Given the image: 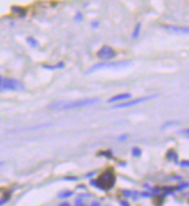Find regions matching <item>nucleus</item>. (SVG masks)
<instances>
[{
	"label": "nucleus",
	"mask_w": 189,
	"mask_h": 206,
	"mask_svg": "<svg viewBox=\"0 0 189 206\" xmlns=\"http://www.w3.org/2000/svg\"><path fill=\"white\" fill-rule=\"evenodd\" d=\"M99 155H104V157H107V158H112L111 151H106V152H100Z\"/></svg>",
	"instance_id": "17"
},
{
	"label": "nucleus",
	"mask_w": 189,
	"mask_h": 206,
	"mask_svg": "<svg viewBox=\"0 0 189 206\" xmlns=\"http://www.w3.org/2000/svg\"><path fill=\"white\" fill-rule=\"evenodd\" d=\"M131 154H133V157H140V155L142 154V150L140 149V147H133L131 149Z\"/></svg>",
	"instance_id": "14"
},
{
	"label": "nucleus",
	"mask_w": 189,
	"mask_h": 206,
	"mask_svg": "<svg viewBox=\"0 0 189 206\" xmlns=\"http://www.w3.org/2000/svg\"><path fill=\"white\" fill-rule=\"evenodd\" d=\"M180 166H181V167H189V163L187 161V160L180 161Z\"/></svg>",
	"instance_id": "18"
},
{
	"label": "nucleus",
	"mask_w": 189,
	"mask_h": 206,
	"mask_svg": "<svg viewBox=\"0 0 189 206\" xmlns=\"http://www.w3.org/2000/svg\"><path fill=\"white\" fill-rule=\"evenodd\" d=\"M131 63L130 60H127V61H103V62H99L97 65L92 66L91 68L89 69L86 71L88 73H94L96 70H100V69H121V68H125L127 67Z\"/></svg>",
	"instance_id": "3"
},
{
	"label": "nucleus",
	"mask_w": 189,
	"mask_h": 206,
	"mask_svg": "<svg viewBox=\"0 0 189 206\" xmlns=\"http://www.w3.org/2000/svg\"><path fill=\"white\" fill-rule=\"evenodd\" d=\"M75 20H76V21H82V20H83V17H82V14H81V13L76 14V16H75Z\"/></svg>",
	"instance_id": "20"
},
{
	"label": "nucleus",
	"mask_w": 189,
	"mask_h": 206,
	"mask_svg": "<svg viewBox=\"0 0 189 206\" xmlns=\"http://www.w3.org/2000/svg\"><path fill=\"white\" fill-rule=\"evenodd\" d=\"M92 26H94V28L98 26V22H97V23H96V22H94V23H92Z\"/></svg>",
	"instance_id": "25"
},
{
	"label": "nucleus",
	"mask_w": 189,
	"mask_h": 206,
	"mask_svg": "<svg viewBox=\"0 0 189 206\" xmlns=\"http://www.w3.org/2000/svg\"><path fill=\"white\" fill-rule=\"evenodd\" d=\"M99 103L98 98H83L80 100L74 102H57L50 105L52 110H59V111H69V110H76V108H83L94 104Z\"/></svg>",
	"instance_id": "1"
},
{
	"label": "nucleus",
	"mask_w": 189,
	"mask_h": 206,
	"mask_svg": "<svg viewBox=\"0 0 189 206\" xmlns=\"http://www.w3.org/2000/svg\"><path fill=\"white\" fill-rule=\"evenodd\" d=\"M164 29L171 30L175 34H188L189 29L186 26H163Z\"/></svg>",
	"instance_id": "8"
},
{
	"label": "nucleus",
	"mask_w": 189,
	"mask_h": 206,
	"mask_svg": "<svg viewBox=\"0 0 189 206\" xmlns=\"http://www.w3.org/2000/svg\"><path fill=\"white\" fill-rule=\"evenodd\" d=\"M115 183V175L112 171H106L100 174L97 180L91 181V184L100 190H110Z\"/></svg>",
	"instance_id": "2"
},
{
	"label": "nucleus",
	"mask_w": 189,
	"mask_h": 206,
	"mask_svg": "<svg viewBox=\"0 0 189 206\" xmlns=\"http://www.w3.org/2000/svg\"><path fill=\"white\" fill-rule=\"evenodd\" d=\"M180 122L179 121H171V122H166L165 124H164V127H163V129H165V128H167V127H170V124L172 126V124H179Z\"/></svg>",
	"instance_id": "16"
},
{
	"label": "nucleus",
	"mask_w": 189,
	"mask_h": 206,
	"mask_svg": "<svg viewBox=\"0 0 189 206\" xmlns=\"http://www.w3.org/2000/svg\"><path fill=\"white\" fill-rule=\"evenodd\" d=\"M120 205L121 206H130V204H129L127 200H121V202H120Z\"/></svg>",
	"instance_id": "21"
},
{
	"label": "nucleus",
	"mask_w": 189,
	"mask_h": 206,
	"mask_svg": "<svg viewBox=\"0 0 189 206\" xmlns=\"http://www.w3.org/2000/svg\"><path fill=\"white\" fill-rule=\"evenodd\" d=\"M166 158L168 159V160H171V161H176L178 160V155H176V153L173 151V150H168L167 151V154H166Z\"/></svg>",
	"instance_id": "10"
},
{
	"label": "nucleus",
	"mask_w": 189,
	"mask_h": 206,
	"mask_svg": "<svg viewBox=\"0 0 189 206\" xmlns=\"http://www.w3.org/2000/svg\"><path fill=\"white\" fill-rule=\"evenodd\" d=\"M141 28H142V24H141V23H137V24H136V26H135V29H134V31H133V35H131V37H133L134 39H136L138 36H140Z\"/></svg>",
	"instance_id": "11"
},
{
	"label": "nucleus",
	"mask_w": 189,
	"mask_h": 206,
	"mask_svg": "<svg viewBox=\"0 0 189 206\" xmlns=\"http://www.w3.org/2000/svg\"><path fill=\"white\" fill-rule=\"evenodd\" d=\"M157 96H149V97H141V98H136V99H129L128 102H123L121 104H118V105H114L113 108H127V107H131V106H135V105H138V104L145 103L148 100H151L156 98Z\"/></svg>",
	"instance_id": "5"
},
{
	"label": "nucleus",
	"mask_w": 189,
	"mask_h": 206,
	"mask_svg": "<svg viewBox=\"0 0 189 206\" xmlns=\"http://www.w3.org/2000/svg\"><path fill=\"white\" fill-rule=\"evenodd\" d=\"M27 43L29 44L31 47H34V49L38 47V42L35 39L34 37H28V38H27Z\"/></svg>",
	"instance_id": "12"
},
{
	"label": "nucleus",
	"mask_w": 189,
	"mask_h": 206,
	"mask_svg": "<svg viewBox=\"0 0 189 206\" xmlns=\"http://www.w3.org/2000/svg\"><path fill=\"white\" fill-rule=\"evenodd\" d=\"M128 138V135H122V136H120V137L118 138V141H125V139H127Z\"/></svg>",
	"instance_id": "22"
},
{
	"label": "nucleus",
	"mask_w": 189,
	"mask_h": 206,
	"mask_svg": "<svg viewBox=\"0 0 189 206\" xmlns=\"http://www.w3.org/2000/svg\"><path fill=\"white\" fill-rule=\"evenodd\" d=\"M75 206H86V205L83 203V199L82 198H78L75 200Z\"/></svg>",
	"instance_id": "15"
},
{
	"label": "nucleus",
	"mask_w": 189,
	"mask_h": 206,
	"mask_svg": "<svg viewBox=\"0 0 189 206\" xmlns=\"http://www.w3.org/2000/svg\"><path fill=\"white\" fill-rule=\"evenodd\" d=\"M24 86L21 82H18L17 79L13 78H2L1 86H0V91L2 90H23Z\"/></svg>",
	"instance_id": "4"
},
{
	"label": "nucleus",
	"mask_w": 189,
	"mask_h": 206,
	"mask_svg": "<svg viewBox=\"0 0 189 206\" xmlns=\"http://www.w3.org/2000/svg\"><path fill=\"white\" fill-rule=\"evenodd\" d=\"M65 67V63L63 62H59L57 65H52V66H47V65H43V68L49 69V70H54V69H60Z\"/></svg>",
	"instance_id": "9"
},
{
	"label": "nucleus",
	"mask_w": 189,
	"mask_h": 206,
	"mask_svg": "<svg viewBox=\"0 0 189 206\" xmlns=\"http://www.w3.org/2000/svg\"><path fill=\"white\" fill-rule=\"evenodd\" d=\"M8 202V197H5L2 198V199H0V206H2L4 204H6Z\"/></svg>",
	"instance_id": "19"
},
{
	"label": "nucleus",
	"mask_w": 189,
	"mask_h": 206,
	"mask_svg": "<svg viewBox=\"0 0 189 206\" xmlns=\"http://www.w3.org/2000/svg\"><path fill=\"white\" fill-rule=\"evenodd\" d=\"M73 195H74L73 191L67 190V191H62V192H60V193H59V197L60 198H69V197H72Z\"/></svg>",
	"instance_id": "13"
},
{
	"label": "nucleus",
	"mask_w": 189,
	"mask_h": 206,
	"mask_svg": "<svg viewBox=\"0 0 189 206\" xmlns=\"http://www.w3.org/2000/svg\"><path fill=\"white\" fill-rule=\"evenodd\" d=\"M2 78H4V77H1V76H0V86H1V82H2Z\"/></svg>",
	"instance_id": "26"
},
{
	"label": "nucleus",
	"mask_w": 189,
	"mask_h": 206,
	"mask_svg": "<svg viewBox=\"0 0 189 206\" xmlns=\"http://www.w3.org/2000/svg\"><path fill=\"white\" fill-rule=\"evenodd\" d=\"M115 55H117L115 50H113L111 46H107V45H104L103 47H100L97 52V57L99 59H103V60L113 59V58H115Z\"/></svg>",
	"instance_id": "6"
},
{
	"label": "nucleus",
	"mask_w": 189,
	"mask_h": 206,
	"mask_svg": "<svg viewBox=\"0 0 189 206\" xmlns=\"http://www.w3.org/2000/svg\"><path fill=\"white\" fill-rule=\"evenodd\" d=\"M59 206H70V204H69V203H67V202H65V203H62V204H60Z\"/></svg>",
	"instance_id": "23"
},
{
	"label": "nucleus",
	"mask_w": 189,
	"mask_h": 206,
	"mask_svg": "<svg viewBox=\"0 0 189 206\" xmlns=\"http://www.w3.org/2000/svg\"><path fill=\"white\" fill-rule=\"evenodd\" d=\"M91 206H100V204H99L98 202H94V203L91 204Z\"/></svg>",
	"instance_id": "24"
},
{
	"label": "nucleus",
	"mask_w": 189,
	"mask_h": 206,
	"mask_svg": "<svg viewBox=\"0 0 189 206\" xmlns=\"http://www.w3.org/2000/svg\"><path fill=\"white\" fill-rule=\"evenodd\" d=\"M131 98V95L130 93H120V95H117V96H113L112 98H110L107 100L109 104H114V103H118V102H125V100H129Z\"/></svg>",
	"instance_id": "7"
}]
</instances>
